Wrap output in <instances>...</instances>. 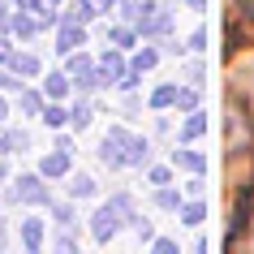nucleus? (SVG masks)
<instances>
[{"label":"nucleus","mask_w":254,"mask_h":254,"mask_svg":"<svg viewBox=\"0 0 254 254\" xmlns=\"http://www.w3.org/2000/svg\"><path fill=\"white\" fill-rule=\"evenodd\" d=\"M250 73H254V65H250Z\"/></svg>","instance_id":"nucleus-1"}]
</instances>
